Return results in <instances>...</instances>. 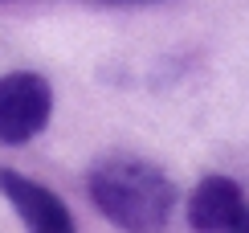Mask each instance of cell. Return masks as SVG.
<instances>
[{"mask_svg":"<svg viewBox=\"0 0 249 233\" xmlns=\"http://www.w3.org/2000/svg\"><path fill=\"white\" fill-rule=\"evenodd\" d=\"M90 200L123 233H160L172 217L176 184L139 155H107L90 168Z\"/></svg>","mask_w":249,"mask_h":233,"instance_id":"1","label":"cell"},{"mask_svg":"<svg viewBox=\"0 0 249 233\" xmlns=\"http://www.w3.org/2000/svg\"><path fill=\"white\" fill-rule=\"evenodd\" d=\"M245 213V196L229 176H204L188 200V225L196 233H233Z\"/></svg>","mask_w":249,"mask_h":233,"instance_id":"4","label":"cell"},{"mask_svg":"<svg viewBox=\"0 0 249 233\" xmlns=\"http://www.w3.org/2000/svg\"><path fill=\"white\" fill-rule=\"evenodd\" d=\"M0 193L8 196V205L17 209V217L25 221L29 233H78L66 200L37 180L20 176L13 168H0Z\"/></svg>","mask_w":249,"mask_h":233,"instance_id":"3","label":"cell"},{"mask_svg":"<svg viewBox=\"0 0 249 233\" xmlns=\"http://www.w3.org/2000/svg\"><path fill=\"white\" fill-rule=\"evenodd\" d=\"M233 233H249V209L241 213V221H237V225H233Z\"/></svg>","mask_w":249,"mask_h":233,"instance_id":"5","label":"cell"},{"mask_svg":"<svg viewBox=\"0 0 249 233\" xmlns=\"http://www.w3.org/2000/svg\"><path fill=\"white\" fill-rule=\"evenodd\" d=\"M53 115V90L33 70H13L0 78V143H29L45 131Z\"/></svg>","mask_w":249,"mask_h":233,"instance_id":"2","label":"cell"}]
</instances>
